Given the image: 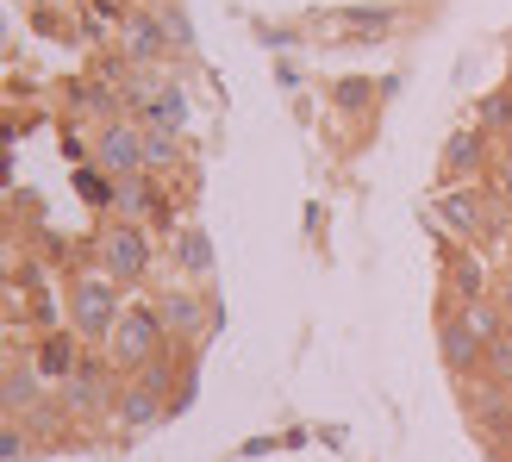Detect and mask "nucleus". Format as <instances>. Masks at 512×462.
<instances>
[{
    "instance_id": "nucleus-1",
    "label": "nucleus",
    "mask_w": 512,
    "mask_h": 462,
    "mask_svg": "<svg viewBox=\"0 0 512 462\" xmlns=\"http://www.w3.org/2000/svg\"><path fill=\"white\" fill-rule=\"evenodd\" d=\"M63 313H69V331L75 338H88V344H107L113 338V325L125 313V288L107 275V269H75L69 275V288H63Z\"/></svg>"
},
{
    "instance_id": "nucleus-2",
    "label": "nucleus",
    "mask_w": 512,
    "mask_h": 462,
    "mask_svg": "<svg viewBox=\"0 0 512 462\" xmlns=\"http://www.w3.org/2000/svg\"><path fill=\"white\" fill-rule=\"evenodd\" d=\"M163 338H169V325H163V313L150 300H132L119 313V325H113V338H107V363H119V369H150L163 356Z\"/></svg>"
},
{
    "instance_id": "nucleus-3",
    "label": "nucleus",
    "mask_w": 512,
    "mask_h": 462,
    "mask_svg": "<svg viewBox=\"0 0 512 462\" xmlns=\"http://www.w3.org/2000/svg\"><path fill=\"white\" fill-rule=\"evenodd\" d=\"M94 263L107 269L119 288H144V275H150V225L113 219L107 231H100V244H94Z\"/></svg>"
},
{
    "instance_id": "nucleus-4",
    "label": "nucleus",
    "mask_w": 512,
    "mask_h": 462,
    "mask_svg": "<svg viewBox=\"0 0 512 462\" xmlns=\"http://www.w3.org/2000/svg\"><path fill=\"white\" fill-rule=\"evenodd\" d=\"M113 419L125 431H157L169 419V363L157 356L150 369H138L132 381H119V400H113Z\"/></svg>"
},
{
    "instance_id": "nucleus-5",
    "label": "nucleus",
    "mask_w": 512,
    "mask_h": 462,
    "mask_svg": "<svg viewBox=\"0 0 512 462\" xmlns=\"http://www.w3.org/2000/svg\"><path fill=\"white\" fill-rule=\"evenodd\" d=\"M94 163H100V175H138L144 169V125L138 119H119V113H107L94 125Z\"/></svg>"
},
{
    "instance_id": "nucleus-6",
    "label": "nucleus",
    "mask_w": 512,
    "mask_h": 462,
    "mask_svg": "<svg viewBox=\"0 0 512 462\" xmlns=\"http://www.w3.org/2000/svg\"><path fill=\"white\" fill-rule=\"evenodd\" d=\"M63 413L69 419H100L107 413V406L119 400V388H113V369L107 363H94V356H82V363H75V375L63 381Z\"/></svg>"
},
{
    "instance_id": "nucleus-7",
    "label": "nucleus",
    "mask_w": 512,
    "mask_h": 462,
    "mask_svg": "<svg viewBox=\"0 0 512 462\" xmlns=\"http://www.w3.org/2000/svg\"><path fill=\"white\" fill-rule=\"evenodd\" d=\"M438 356L450 375H481V363H488V338L463 319V313H444L438 325Z\"/></svg>"
},
{
    "instance_id": "nucleus-8",
    "label": "nucleus",
    "mask_w": 512,
    "mask_h": 462,
    "mask_svg": "<svg viewBox=\"0 0 512 462\" xmlns=\"http://www.w3.org/2000/svg\"><path fill=\"white\" fill-rule=\"evenodd\" d=\"M169 44H175V32H169L163 13H132L125 19V63L132 69H157L169 57Z\"/></svg>"
},
{
    "instance_id": "nucleus-9",
    "label": "nucleus",
    "mask_w": 512,
    "mask_h": 462,
    "mask_svg": "<svg viewBox=\"0 0 512 462\" xmlns=\"http://www.w3.org/2000/svg\"><path fill=\"white\" fill-rule=\"evenodd\" d=\"M138 125H144V132H188V94H182V82L157 75V88H150L144 107H138Z\"/></svg>"
},
{
    "instance_id": "nucleus-10",
    "label": "nucleus",
    "mask_w": 512,
    "mask_h": 462,
    "mask_svg": "<svg viewBox=\"0 0 512 462\" xmlns=\"http://www.w3.org/2000/svg\"><path fill=\"white\" fill-rule=\"evenodd\" d=\"M0 400H7L13 419H32L38 406H50V381H44V369H38V363H13L7 381H0Z\"/></svg>"
},
{
    "instance_id": "nucleus-11",
    "label": "nucleus",
    "mask_w": 512,
    "mask_h": 462,
    "mask_svg": "<svg viewBox=\"0 0 512 462\" xmlns=\"http://www.w3.org/2000/svg\"><path fill=\"white\" fill-rule=\"evenodd\" d=\"M157 313L169 325V338H207V306H200V294H163Z\"/></svg>"
},
{
    "instance_id": "nucleus-12",
    "label": "nucleus",
    "mask_w": 512,
    "mask_h": 462,
    "mask_svg": "<svg viewBox=\"0 0 512 462\" xmlns=\"http://www.w3.org/2000/svg\"><path fill=\"white\" fill-rule=\"evenodd\" d=\"M481 163H488V132L481 125H463V132L444 138V175H469Z\"/></svg>"
},
{
    "instance_id": "nucleus-13",
    "label": "nucleus",
    "mask_w": 512,
    "mask_h": 462,
    "mask_svg": "<svg viewBox=\"0 0 512 462\" xmlns=\"http://www.w3.org/2000/svg\"><path fill=\"white\" fill-rule=\"evenodd\" d=\"M32 363L44 369V381H50V388H63V381L75 375V363H82V356H75V331H50V338L38 344V356H32Z\"/></svg>"
},
{
    "instance_id": "nucleus-14",
    "label": "nucleus",
    "mask_w": 512,
    "mask_h": 462,
    "mask_svg": "<svg viewBox=\"0 0 512 462\" xmlns=\"http://www.w3.org/2000/svg\"><path fill=\"white\" fill-rule=\"evenodd\" d=\"M431 213H438L456 238H481V200L475 194H438V200H431Z\"/></svg>"
},
{
    "instance_id": "nucleus-15",
    "label": "nucleus",
    "mask_w": 512,
    "mask_h": 462,
    "mask_svg": "<svg viewBox=\"0 0 512 462\" xmlns=\"http://www.w3.org/2000/svg\"><path fill=\"white\" fill-rule=\"evenodd\" d=\"M338 25L350 38H388L394 25H400V13L394 7H350V13H338Z\"/></svg>"
},
{
    "instance_id": "nucleus-16",
    "label": "nucleus",
    "mask_w": 512,
    "mask_h": 462,
    "mask_svg": "<svg viewBox=\"0 0 512 462\" xmlns=\"http://www.w3.org/2000/svg\"><path fill=\"white\" fill-rule=\"evenodd\" d=\"M175 256H182L188 275H213V238H207L200 225H182V231H175Z\"/></svg>"
},
{
    "instance_id": "nucleus-17",
    "label": "nucleus",
    "mask_w": 512,
    "mask_h": 462,
    "mask_svg": "<svg viewBox=\"0 0 512 462\" xmlns=\"http://www.w3.org/2000/svg\"><path fill=\"white\" fill-rule=\"evenodd\" d=\"M463 319H469V325H475V331H481V338H488V344H494V338H506V331H512V313H506L500 300H469V306H463Z\"/></svg>"
},
{
    "instance_id": "nucleus-18",
    "label": "nucleus",
    "mask_w": 512,
    "mask_h": 462,
    "mask_svg": "<svg viewBox=\"0 0 512 462\" xmlns=\"http://www.w3.org/2000/svg\"><path fill=\"white\" fill-rule=\"evenodd\" d=\"M182 163V132H144V169H175Z\"/></svg>"
},
{
    "instance_id": "nucleus-19",
    "label": "nucleus",
    "mask_w": 512,
    "mask_h": 462,
    "mask_svg": "<svg viewBox=\"0 0 512 462\" xmlns=\"http://www.w3.org/2000/svg\"><path fill=\"white\" fill-rule=\"evenodd\" d=\"M475 119H481V132H506V125H512V88H500V94H481Z\"/></svg>"
},
{
    "instance_id": "nucleus-20",
    "label": "nucleus",
    "mask_w": 512,
    "mask_h": 462,
    "mask_svg": "<svg viewBox=\"0 0 512 462\" xmlns=\"http://www.w3.org/2000/svg\"><path fill=\"white\" fill-rule=\"evenodd\" d=\"M113 200H119V207H125V213L138 219V213H150V207H157V188H144L138 175H125V182L113 188Z\"/></svg>"
},
{
    "instance_id": "nucleus-21",
    "label": "nucleus",
    "mask_w": 512,
    "mask_h": 462,
    "mask_svg": "<svg viewBox=\"0 0 512 462\" xmlns=\"http://www.w3.org/2000/svg\"><path fill=\"white\" fill-rule=\"evenodd\" d=\"M481 369H488V375L500 381V388H512V331L488 344V363H481Z\"/></svg>"
},
{
    "instance_id": "nucleus-22",
    "label": "nucleus",
    "mask_w": 512,
    "mask_h": 462,
    "mask_svg": "<svg viewBox=\"0 0 512 462\" xmlns=\"http://www.w3.org/2000/svg\"><path fill=\"white\" fill-rule=\"evenodd\" d=\"M338 107H344V113H363V107H369V82H363V75L338 82Z\"/></svg>"
},
{
    "instance_id": "nucleus-23",
    "label": "nucleus",
    "mask_w": 512,
    "mask_h": 462,
    "mask_svg": "<svg viewBox=\"0 0 512 462\" xmlns=\"http://www.w3.org/2000/svg\"><path fill=\"white\" fill-rule=\"evenodd\" d=\"M25 450H32V444H25V425H7V431H0V456H7V462H25Z\"/></svg>"
},
{
    "instance_id": "nucleus-24",
    "label": "nucleus",
    "mask_w": 512,
    "mask_h": 462,
    "mask_svg": "<svg viewBox=\"0 0 512 462\" xmlns=\"http://www.w3.org/2000/svg\"><path fill=\"white\" fill-rule=\"evenodd\" d=\"M494 194H500V200H512V150L494 163Z\"/></svg>"
},
{
    "instance_id": "nucleus-25",
    "label": "nucleus",
    "mask_w": 512,
    "mask_h": 462,
    "mask_svg": "<svg viewBox=\"0 0 512 462\" xmlns=\"http://www.w3.org/2000/svg\"><path fill=\"white\" fill-rule=\"evenodd\" d=\"M506 450H512V431H506Z\"/></svg>"
}]
</instances>
